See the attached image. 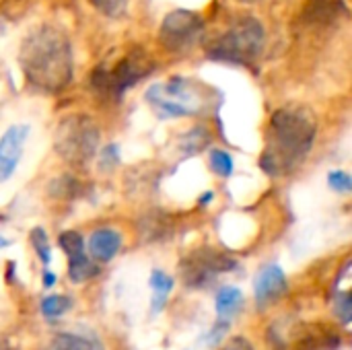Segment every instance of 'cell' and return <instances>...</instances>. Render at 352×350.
I'll use <instances>...</instances> for the list:
<instances>
[{
    "instance_id": "6da1fadb",
    "label": "cell",
    "mask_w": 352,
    "mask_h": 350,
    "mask_svg": "<svg viewBox=\"0 0 352 350\" xmlns=\"http://www.w3.org/2000/svg\"><path fill=\"white\" fill-rule=\"evenodd\" d=\"M316 134L318 118L307 105L291 103L276 109L268 124L266 146L260 159L262 169L272 177L291 175L305 163Z\"/></svg>"
},
{
    "instance_id": "7a4b0ae2",
    "label": "cell",
    "mask_w": 352,
    "mask_h": 350,
    "mask_svg": "<svg viewBox=\"0 0 352 350\" xmlns=\"http://www.w3.org/2000/svg\"><path fill=\"white\" fill-rule=\"evenodd\" d=\"M19 64L25 78L43 93L64 91L74 72L68 35L54 25H39L21 43Z\"/></svg>"
},
{
    "instance_id": "3957f363",
    "label": "cell",
    "mask_w": 352,
    "mask_h": 350,
    "mask_svg": "<svg viewBox=\"0 0 352 350\" xmlns=\"http://www.w3.org/2000/svg\"><path fill=\"white\" fill-rule=\"evenodd\" d=\"M266 33L256 17L235 19L221 35L208 41L206 54L219 62L252 64L264 50Z\"/></svg>"
},
{
    "instance_id": "277c9868",
    "label": "cell",
    "mask_w": 352,
    "mask_h": 350,
    "mask_svg": "<svg viewBox=\"0 0 352 350\" xmlns=\"http://www.w3.org/2000/svg\"><path fill=\"white\" fill-rule=\"evenodd\" d=\"M155 70V62L142 50H130L113 62L97 66L91 76V87L103 99L118 101L124 93L134 87L138 80L148 76Z\"/></svg>"
},
{
    "instance_id": "5b68a950",
    "label": "cell",
    "mask_w": 352,
    "mask_h": 350,
    "mask_svg": "<svg viewBox=\"0 0 352 350\" xmlns=\"http://www.w3.org/2000/svg\"><path fill=\"white\" fill-rule=\"evenodd\" d=\"M146 101L159 118L198 116L208 107L206 89L184 76H173L167 83H157L146 91Z\"/></svg>"
},
{
    "instance_id": "8992f818",
    "label": "cell",
    "mask_w": 352,
    "mask_h": 350,
    "mask_svg": "<svg viewBox=\"0 0 352 350\" xmlns=\"http://www.w3.org/2000/svg\"><path fill=\"white\" fill-rule=\"evenodd\" d=\"M99 146V126L93 122L91 116L72 113L66 116L54 136V149L70 165H87Z\"/></svg>"
},
{
    "instance_id": "52a82bcc",
    "label": "cell",
    "mask_w": 352,
    "mask_h": 350,
    "mask_svg": "<svg viewBox=\"0 0 352 350\" xmlns=\"http://www.w3.org/2000/svg\"><path fill=\"white\" fill-rule=\"evenodd\" d=\"M237 266L233 258L227 254H221L212 248H200L188 254L179 264V274L186 287L202 289L210 285L219 274L229 272Z\"/></svg>"
},
{
    "instance_id": "ba28073f",
    "label": "cell",
    "mask_w": 352,
    "mask_h": 350,
    "mask_svg": "<svg viewBox=\"0 0 352 350\" xmlns=\"http://www.w3.org/2000/svg\"><path fill=\"white\" fill-rule=\"evenodd\" d=\"M204 33V19L192 10H173L163 19L159 29V43L169 54L192 50Z\"/></svg>"
},
{
    "instance_id": "9c48e42d",
    "label": "cell",
    "mask_w": 352,
    "mask_h": 350,
    "mask_svg": "<svg viewBox=\"0 0 352 350\" xmlns=\"http://www.w3.org/2000/svg\"><path fill=\"white\" fill-rule=\"evenodd\" d=\"M27 126H10L0 136V182H6L19 165L27 140Z\"/></svg>"
},
{
    "instance_id": "30bf717a",
    "label": "cell",
    "mask_w": 352,
    "mask_h": 350,
    "mask_svg": "<svg viewBox=\"0 0 352 350\" xmlns=\"http://www.w3.org/2000/svg\"><path fill=\"white\" fill-rule=\"evenodd\" d=\"M289 289L287 276L278 266H266L256 278V303L264 309L285 297Z\"/></svg>"
},
{
    "instance_id": "8fae6325",
    "label": "cell",
    "mask_w": 352,
    "mask_h": 350,
    "mask_svg": "<svg viewBox=\"0 0 352 350\" xmlns=\"http://www.w3.org/2000/svg\"><path fill=\"white\" fill-rule=\"evenodd\" d=\"M120 245H122V237L113 229H97L89 237V252L91 258L97 262H109L120 252Z\"/></svg>"
},
{
    "instance_id": "7c38bea8",
    "label": "cell",
    "mask_w": 352,
    "mask_h": 350,
    "mask_svg": "<svg viewBox=\"0 0 352 350\" xmlns=\"http://www.w3.org/2000/svg\"><path fill=\"white\" fill-rule=\"evenodd\" d=\"M340 10H344L342 0H309L301 14V21L305 25H326L338 19Z\"/></svg>"
},
{
    "instance_id": "4fadbf2b",
    "label": "cell",
    "mask_w": 352,
    "mask_h": 350,
    "mask_svg": "<svg viewBox=\"0 0 352 350\" xmlns=\"http://www.w3.org/2000/svg\"><path fill=\"white\" fill-rule=\"evenodd\" d=\"M99 274V268L87 254H78L74 258H68V278L72 283H85Z\"/></svg>"
},
{
    "instance_id": "5bb4252c",
    "label": "cell",
    "mask_w": 352,
    "mask_h": 350,
    "mask_svg": "<svg viewBox=\"0 0 352 350\" xmlns=\"http://www.w3.org/2000/svg\"><path fill=\"white\" fill-rule=\"evenodd\" d=\"M151 287H153V314H159L161 307L165 305L171 289H173V278H169L165 272L161 270H155L153 276H151Z\"/></svg>"
},
{
    "instance_id": "9a60e30c",
    "label": "cell",
    "mask_w": 352,
    "mask_h": 350,
    "mask_svg": "<svg viewBox=\"0 0 352 350\" xmlns=\"http://www.w3.org/2000/svg\"><path fill=\"white\" fill-rule=\"evenodd\" d=\"M241 299H243V295H241L239 289H235V287H223L219 291V295H217V314H219V318L233 316L239 309Z\"/></svg>"
},
{
    "instance_id": "2e32d148",
    "label": "cell",
    "mask_w": 352,
    "mask_h": 350,
    "mask_svg": "<svg viewBox=\"0 0 352 350\" xmlns=\"http://www.w3.org/2000/svg\"><path fill=\"white\" fill-rule=\"evenodd\" d=\"M47 350H99V347L76 334H56L47 344Z\"/></svg>"
},
{
    "instance_id": "e0dca14e",
    "label": "cell",
    "mask_w": 352,
    "mask_h": 350,
    "mask_svg": "<svg viewBox=\"0 0 352 350\" xmlns=\"http://www.w3.org/2000/svg\"><path fill=\"white\" fill-rule=\"evenodd\" d=\"M72 307V299L66 295H50L41 301V314L47 320H58Z\"/></svg>"
},
{
    "instance_id": "ac0fdd59",
    "label": "cell",
    "mask_w": 352,
    "mask_h": 350,
    "mask_svg": "<svg viewBox=\"0 0 352 350\" xmlns=\"http://www.w3.org/2000/svg\"><path fill=\"white\" fill-rule=\"evenodd\" d=\"M58 241H60V248L64 250V254L68 258H74L78 254H85V241H82V237L76 231H64Z\"/></svg>"
},
{
    "instance_id": "d6986e66",
    "label": "cell",
    "mask_w": 352,
    "mask_h": 350,
    "mask_svg": "<svg viewBox=\"0 0 352 350\" xmlns=\"http://www.w3.org/2000/svg\"><path fill=\"white\" fill-rule=\"evenodd\" d=\"M210 167H212V171H214L217 175L227 177V175L233 173V159L229 157V153L217 149V151L210 153Z\"/></svg>"
},
{
    "instance_id": "ffe728a7",
    "label": "cell",
    "mask_w": 352,
    "mask_h": 350,
    "mask_svg": "<svg viewBox=\"0 0 352 350\" xmlns=\"http://www.w3.org/2000/svg\"><path fill=\"white\" fill-rule=\"evenodd\" d=\"M31 243H33V248H35L39 260H41L43 264H50V260H52V250H50V241H47V235H45L43 229H33V231H31Z\"/></svg>"
},
{
    "instance_id": "44dd1931",
    "label": "cell",
    "mask_w": 352,
    "mask_h": 350,
    "mask_svg": "<svg viewBox=\"0 0 352 350\" xmlns=\"http://www.w3.org/2000/svg\"><path fill=\"white\" fill-rule=\"evenodd\" d=\"M208 142V132L206 130H192V132H186L184 140H182V146L184 151L188 153H198L204 144Z\"/></svg>"
},
{
    "instance_id": "7402d4cb",
    "label": "cell",
    "mask_w": 352,
    "mask_h": 350,
    "mask_svg": "<svg viewBox=\"0 0 352 350\" xmlns=\"http://www.w3.org/2000/svg\"><path fill=\"white\" fill-rule=\"evenodd\" d=\"M334 311L336 316L342 320V324H349L352 316V299L349 291H342V293H336V301H334Z\"/></svg>"
},
{
    "instance_id": "603a6c76",
    "label": "cell",
    "mask_w": 352,
    "mask_h": 350,
    "mask_svg": "<svg viewBox=\"0 0 352 350\" xmlns=\"http://www.w3.org/2000/svg\"><path fill=\"white\" fill-rule=\"evenodd\" d=\"M99 12L107 14V17H118L122 14L124 6H126V0H89Z\"/></svg>"
},
{
    "instance_id": "cb8c5ba5",
    "label": "cell",
    "mask_w": 352,
    "mask_h": 350,
    "mask_svg": "<svg viewBox=\"0 0 352 350\" xmlns=\"http://www.w3.org/2000/svg\"><path fill=\"white\" fill-rule=\"evenodd\" d=\"M328 182H330V188L336 190V192H351L352 190L351 175L344 173V171H332Z\"/></svg>"
},
{
    "instance_id": "d4e9b609",
    "label": "cell",
    "mask_w": 352,
    "mask_h": 350,
    "mask_svg": "<svg viewBox=\"0 0 352 350\" xmlns=\"http://www.w3.org/2000/svg\"><path fill=\"white\" fill-rule=\"evenodd\" d=\"M223 350H254V347L245 340V338H233L225 344Z\"/></svg>"
},
{
    "instance_id": "484cf974",
    "label": "cell",
    "mask_w": 352,
    "mask_h": 350,
    "mask_svg": "<svg viewBox=\"0 0 352 350\" xmlns=\"http://www.w3.org/2000/svg\"><path fill=\"white\" fill-rule=\"evenodd\" d=\"M54 283H56V276H54L52 272H45V274H43V285H45V287H52Z\"/></svg>"
},
{
    "instance_id": "4316f807",
    "label": "cell",
    "mask_w": 352,
    "mask_h": 350,
    "mask_svg": "<svg viewBox=\"0 0 352 350\" xmlns=\"http://www.w3.org/2000/svg\"><path fill=\"white\" fill-rule=\"evenodd\" d=\"M6 243H8V241H4V239H0V248H2V245H6Z\"/></svg>"
}]
</instances>
